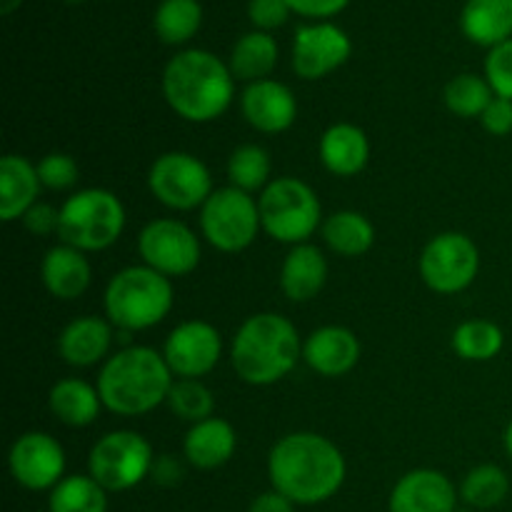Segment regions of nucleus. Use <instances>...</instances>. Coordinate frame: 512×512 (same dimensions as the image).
Here are the masks:
<instances>
[{
  "label": "nucleus",
  "mask_w": 512,
  "mask_h": 512,
  "mask_svg": "<svg viewBox=\"0 0 512 512\" xmlns=\"http://www.w3.org/2000/svg\"><path fill=\"white\" fill-rule=\"evenodd\" d=\"M35 165H38L40 185L48 190H68L73 188L80 178L78 163H75L73 155L68 153H48Z\"/></svg>",
  "instance_id": "nucleus-36"
},
{
  "label": "nucleus",
  "mask_w": 512,
  "mask_h": 512,
  "mask_svg": "<svg viewBox=\"0 0 512 512\" xmlns=\"http://www.w3.org/2000/svg\"><path fill=\"white\" fill-rule=\"evenodd\" d=\"M353 53L348 33L335 23L300 25L293 38V70L303 80H320L348 63Z\"/></svg>",
  "instance_id": "nucleus-14"
},
{
  "label": "nucleus",
  "mask_w": 512,
  "mask_h": 512,
  "mask_svg": "<svg viewBox=\"0 0 512 512\" xmlns=\"http://www.w3.org/2000/svg\"><path fill=\"white\" fill-rule=\"evenodd\" d=\"M50 512H108V490L90 475H68L48 498Z\"/></svg>",
  "instance_id": "nucleus-30"
},
{
  "label": "nucleus",
  "mask_w": 512,
  "mask_h": 512,
  "mask_svg": "<svg viewBox=\"0 0 512 512\" xmlns=\"http://www.w3.org/2000/svg\"><path fill=\"white\" fill-rule=\"evenodd\" d=\"M328 283V260L323 250L313 243H300L290 248L280 265V288L293 303H308Z\"/></svg>",
  "instance_id": "nucleus-20"
},
{
  "label": "nucleus",
  "mask_w": 512,
  "mask_h": 512,
  "mask_svg": "<svg viewBox=\"0 0 512 512\" xmlns=\"http://www.w3.org/2000/svg\"><path fill=\"white\" fill-rule=\"evenodd\" d=\"M125 230V208L105 188H85L70 195L60 208V243L83 253H98L118 243Z\"/></svg>",
  "instance_id": "nucleus-6"
},
{
  "label": "nucleus",
  "mask_w": 512,
  "mask_h": 512,
  "mask_svg": "<svg viewBox=\"0 0 512 512\" xmlns=\"http://www.w3.org/2000/svg\"><path fill=\"white\" fill-rule=\"evenodd\" d=\"M485 80L498 98L512 100V38L488 50Z\"/></svg>",
  "instance_id": "nucleus-37"
},
{
  "label": "nucleus",
  "mask_w": 512,
  "mask_h": 512,
  "mask_svg": "<svg viewBox=\"0 0 512 512\" xmlns=\"http://www.w3.org/2000/svg\"><path fill=\"white\" fill-rule=\"evenodd\" d=\"M153 448L135 430H113L93 445L88 475L108 493H125L153 473Z\"/></svg>",
  "instance_id": "nucleus-9"
},
{
  "label": "nucleus",
  "mask_w": 512,
  "mask_h": 512,
  "mask_svg": "<svg viewBox=\"0 0 512 512\" xmlns=\"http://www.w3.org/2000/svg\"><path fill=\"white\" fill-rule=\"evenodd\" d=\"M290 5L288 0H248V18L255 25V30H270L280 28V25L288 23L290 18Z\"/></svg>",
  "instance_id": "nucleus-38"
},
{
  "label": "nucleus",
  "mask_w": 512,
  "mask_h": 512,
  "mask_svg": "<svg viewBox=\"0 0 512 512\" xmlns=\"http://www.w3.org/2000/svg\"><path fill=\"white\" fill-rule=\"evenodd\" d=\"M228 65L233 78L248 85L270 78L278 65V40L263 30H250L233 45Z\"/></svg>",
  "instance_id": "nucleus-27"
},
{
  "label": "nucleus",
  "mask_w": 512,
  "mask_h": 512,
  "mask_svg": "<svg viewBox=\"0 0 512 512\" xmlns=\"http://www.w3.org/2000/svg\"><path fill=\"white\" fill-rule=\"evenodd\" d=\"M303 360L323 378H343L360 363L358 335L343 325H323L303 343Z\"/></svg>",
  "instance_id": "nucleus-18"
},
{
  "label": "nucleus",
  "mask_w": 512,
  "mask_h": 512,
  "mask_svg": "<svg viewBox=\"0 0 512 512\" xmlns=\"http://www.w3.org/2000/svg\"><path fill=\"white\" fill-rule=\"evenodd\" d=\"M40 280L53 298L75 300L88 290L93 270L83 250L60 243L45 253L40 263Z\"/></svg>",
  "instance_id": "nucleus-21"
},
{
  "label": "nucleus",
  "mask_w": 512,
  "mask_h": 512,
  "mask_svg": "<svg viewBox=\"0 0 512 512\" xmlns=\"http://www.w3.org/2000/svg\"><path fill=\"white\" fill-rule=\"evenodd\" d=\"M160 85L170 110L188 123H213L235 98L230 65L200 48L175 53L165 65Z\"/></svg>",
  "instance_id": "nucleus-2"
},
{
  "label": "nucleus",
  "mask_w": 512,
  "mask_h": 512,
  "mask_svg": "<svg viewBox=\"0 0 512 512\" xmlns=\"http://www.w3.org/2000/svg\"><path fill=\"white\" fill-rule=\"evenodd\" d=\"M38 165L25 155H5L0 160V218L3 223L23 220V215L38 203L40 193Z\"/></svg>",
  "instance_id": "nucleus-23"
},
{
  "label": "nucleus",
  "mask_w": 512,
  "mask_h": 512,
  "mask_svg": "<svg viewBox=\"0 0 512 512\" xmlns=\"http://www.w3.org/2000/svg\"><path fill=\"white\" fill-rule=\"evenodd\" d=\"M458 512H475L473 508H468V510H458Z\"/></svg>",
  "instance_id": "nucleus-45"
},
{
  "label": "nucleus",
  "mask_w": 512,
  "mask_h": 512,
  "mask_svg": "<svg viewBox=\"0 0 512 512\" xmlns=\"http://www.w3.org/2000/svg\"><path fill=\"white\" fill-rule=\"evenodd\" d=\"M420 278L433 293L455 295L468 290L480 273V250L465 233H440L420 255Z\"/></svg>",
  "instance_id": "nucleus-11"
},
{
  "label": "nucleus",
  "mask_w": 512,
  "mask_h": 512,
  "mask_svg": "<svg viewBox=\"0 0 512 512\" xmlns=\"http://www.w3.org/2000/svg\"><path fill=\"white\" fill-rule=\"evenodd\" d=\"M273 490L295 505H320L340 493L348 463L338 445L320 433H290L268 455Z\"/></svg>",
  "instance_id": "nucleus-1"
},
{
  "label": "nucleus",
  "mask_w": 512,
  "mask_h": 512,
  "mask_svg": "<svg viewBox=\"0 0 512 512\" xmlns=\"http://www.w3.org/2000/svg\"><path fill=\"white\" fill-rule=\"evenodd\" d=\"M203 25L200 0H160L153 15V30L165 45H185Z\"/></svg>",
  "instance_id": "nucleus-29"
},
{
  "label": "nucleus",
  "mask_w": 512,
  "mask_h": 512,
  "mask_svg": "<svg viewBox=\"0 0 512 512\" xmlns=\"http://www.w3.org/2000/svg\"><path fill=\"white\" fill-rule=\"evenodd\" d=\"M323 240L343 258H360L375 243V228L358 210H338L323 220Z\"/></svg>",
  "instance_id": "nucleus-28"
},
{
  "label": "nucleus",
  "mask_w": 512,
  "mask_h": 512,
  "mask_svg": "<svg viewBox=\"0 0 512 512\" xmlns=\"http://www.w3.org/2000/svg\"><path fill=\"white\" fill-rule=\"evenodd\" d=\"M8 468L15 483L25 490H53L65 478V450L53 435L25 433L8 453Z\"/></svg>",
  "instance_id": "nucleus-15"
},
{
  "label": "nucleus",
  "mask_w": 512,
  "mask_h": 512,
  "mask_svg": "<svg viewBox=\"0 0 512 512\" xmlns=\"http://www.w3.org/2000/svg\"><path fill=\"white\" fill-rule=\"evenodd\" d=\"M320 163L338 178L363 173L370 160V140L363 128L353 123H335L320 138Z\"/></svg>",
  "instance_id": "nucleus-22"
},
{
  "label": "nucleus",
  "mask_w": 512,
  "mask_h": 512,
  "mask_svg": "<svg viewBox=\"0 0 512 512\" xmlns=\"http://www.w3.org/2000/svg\"><path fill=\"white\" fill-rule=\"evenodd\" d=\"M270 170H273V163H270L268 150L255 143L240 145L228 158L230 185L238 190H245L250 195L258 193V190L263 193L268 188Z\"/></svg>",
  "instance_id": "nucleus-33"
},
{
  "label": "nucleus",
  "mask_w": 512,
  "mask_h": 512,
  "mask_svg": "<svg viewBox=\"0 0 512 512\" xmlns=\"http://www.w3.org/2000/svg\"><path fill=\"white\" fill-rule=\"evenodd\" d=\"M480 123L495 138H505V135L512 133V100L498 98L495 95L490 100V105L485 108V113L480 115Z\"/></svg>",
  "instance_id": "nucleus-39"
},
{
  "label": "nucleus",
  "mask_w": 512,
  "mask_h": 512,
  "mask_svg": "<svg viewBox=\"0 0 512 512\" xmlns=\"http://www.w3.org/2000/svg\"><path fill=\"white\" fill-rule=\"evenodd\" d=\"M238 448L235 428L223 418H208L190 425L183 440V455L193 468L218 470L228 463Z\"/></svg>",
  "instance_id": "nucleus-24"
},
{
  "label": "nucleus",
  "mask_w": 512,
  "mask_h": 512,
  "mask_svg": "<svg viewBox=\"0 0 512 512\" xmlns=\"http://www.w3.org/2000/svg\"><path fill=\"white\" fill-rule=\"evenodd\" d=\"M168 408L173 410L175 418L195 425L213 418L215 400H213V393H210L208 385H205L203 380L178 378L168 393Z\"/></svg>",
  "instance_id": "nucleus-35"
},
{
  "label": "nucleus",
  "mask_w": 512,
  "mask_h": 512,
  "mask_svg": "<svg viewBox=\"0 0 512 512\" xmlns=\"http://www.w3.org/2000/svg\"><path fill=\"white\" fill-rule=\"evenodd\" d=\"M303 355L295 325L280 313H255L230 345V363L243 383L268 388L288 378Z\"/></svg>",
  "instance_id": "nucleus-4"
},
{
  "label": "nucleus",
  "mask_w": 512,
  "mask_h": 512,
  "mask_svg": "<svg viewBox=\"0 0 512 512\" xmlns=\"http://www.w3.org/2000/svg\"><path fill=\"white\" fill-rule=\"evenodd\" d=\"M138 253L143 265L165 278H183L200 265V240L180 220L160 218L140 230Z\"/></svg>",
  "instance_id": "nucleus-12"
},
{
  "label": "nucleus",
  "mask_w": 512,
  "mask_h": 512,
  "mask_svg": "<svg viewBox=\"0 0 512 512\" xmlns=\"http://www.w3.org/2000/svg\"><path fill=\"white\" fill-rule=\"evenodd\" d=\"M148 188L170 210H198L213 195L208 165L183 150L158 155L148 170Z\"/></svg>",
  "instance_id": "nucleus-10"
},
{
  "label": "nucleus",
  "mask_w": 512,
  "mask_h": 512,
  "mask_svg": "<svg viewBox=\"0 0 512 512\" xmlns=\"http://www.w3.org/2000/svg\"><path fill=\"white\" fill-rule=\"evenodd\" d=\"M240 108H243L245 120L265 135L285 133L288 128H293L295 118H298L295 93L288 85L273 78L245 85L243 95H240Z\"/></svg>",
  "instance_id": "nucleus-17"
},
{
  "label": "nucleus",
  "mask_w": 512,
  "mask_h": 512,
  "mask_svg": "<svg viewBox=\"0 0 512 512\" xmlns=\"http://www.w3.org/2000/svg\"><path fill=\"white\" fill-rule=\"evenodd\" d=\"M505 333L493 320H465L453 333V350L470 363H488L503 350Z\"/></svg>",
  "instance_id": "nucleus-31"
},
{
  "label": "nucleus",
  "mask_w": 512,
  "mask_h": 512,
  "mask_svg": "<svg viewBox=\"0 0 512 512\" xmlns=\"http://www.w3.org/2000/svg\"><path fill=\"white\" fill-rule=\"evenodd\" d=\"M460 30L480 48L505 43L512 38V0H468L460 10Z\"/></svg>",
  "instance_id": "nucleus-25"
},
{
  "label": "nucleus",
  "mask_w": 512,
  "mask_h": 512,
  "mask_svg": "<svg viewBox=\"0 0 512 512\" xmlns=\"http://www.w3.org/2000/svg\"><path fill=\"white\" fill-rule=\"evenodd\" d=\"M458 488L445 473L418 468L405 473L390 493V512H458Z\"/></svg>",
  "instance_id": "nucleus-16"
},
{
  "label": "nucleus",
  "mask_w": 512,
  "mask_h": 512,
  "mask_svg": "<svg viewBox=\"0 0 512 512\" xmlns=\"http://www.w3.org/2000/svg\"><path fill=\"white\" fill-rule=\"evenodd\" d=\"M20 5H23V0H0V13L10 15V13H15Z\"/></svg>",
  "instance_id": "nucleus-43"
},
{
  "label": "nucleus",
  "mask_w": 512,
  "mask_h": 512,
  "mask_svg": "<svg viewBox=\"0 0 512 512\" xmlns=\"http://www.w3.org/2000/svg\"><path fill=\"white\" fill-rule=\"evenodd\" d=\"M350 0H288L290 10L298 15H305V18H333L340 10L348 8Z\"/></svg>",
  "instance_id": "nucleus-41"
},
{
  "label": "nucleus",
  "mask_w": 512,
  "mask_h": 512,
  "mask_svg": "<svg viewBox=\"0 0 512 512\" xmlns=\"http://www.w3.org/2000/svg\"><path fill=\"white\" fill-rule=\"evenodd\" d=\"M248 512H295V503H290L278 490H268L250 503Z\"/></svg>",
  "instance_id": "nucleus-42"
},
{
  "label": "nucleus",
  "mask_w": 512,
  "mask_h": 512,
  "mask_svg": "<svg viewBox=\"0 0 512 512\" xmlns=\"http://www.w3.org/2000/svg\"><path fill=\"white\" fill-rule=\"evenodd\" d=\"M200 230L220 253H240L250 248L263 230L258 200L233 185L213 190L208 203L200 208Z\"/></svg>",
  "instance_id": "nucleus-8"
},
{
  "label": "nucleus",
  "mask_w": 512,
  "mask_h": 512,
  "mask_svg": "<svg viewBox=\"0 0 512 512\" xmlns=\"http://www.w3.org/2000/svg\"><path fill=\"white\" fill-rule=\"evenodd\" d=\"M105 318L120 330H148L173 310V285L148 265H130L115 273L105 288Z\"/></svg>",
  "instance_id": "nucleus-5"
},
{
  "label": "nucleus",
  "mask_w": 512,
  "mask_h": 512,
  "mask_svg": "<svg viewBox=\"0 0 512 512\" xmlns=\"http://www.w3.org/2000/svg\"><path fill=\"white\" fill-rule=\"evenodd\" d=\"M510 478L500 465L485 463L470 470L460 485V500L473 510H493L508 498Z\"/></svg>",
  "instance_id": "nucleus-32"
},
{
  "label": "nucleus",
  "mask_w": 512,
  "mask_h": 512,
  "mask_svg": "<svg viewBox=\"0 0 512 512\" xmlns=\"http://www.w3.org/2000/svg\"><path fill=\"white\" fill-rule=\"evenodd\" d=\"M260 223L273 240L285 245L308 243L323 225V205L308 183L293 175L270 180L260 193Z\"/></svg>",
  "instance_id": "nucleus-7"
},
{
  "label": "nucleus",
  "mask_w": 512,
  "mask_h": 512,
  "mask_svg": "<svg viewBox=\"0 0 512 512\" xmlns=\"http://www.w3.org/2000/svg\"><path fill=\"white\" fill-rule=\"evenodd\" d=\"M110 343H113V328L110 320L98 315H83L75 318L63 328L58 338V353L73 368H90L100 360H108Z\"/></svg>",
  "instance_id": "nucleus-19"
},
{
  "label": "nucleus",
  "mask_w": 512,
  "mask_h": 512,
  "mask_svg": "<svg viewBox=\"0 0 512 512\" xmlns=\"http://www.w3.org/2000/svg\"><path fill=\"white\" fill-rule=\"evenodd\" d=\"M443 98L450 113L458 115V118H480L490 105V100L495 98V93L488 80H485V75L460 73L445 85Z\"/></svg>",
  "instance_id": "nucleus-34"
},
{
  "label": "nucleus",
  "mask_w": 512,
  "mask_h": 512,
  "mask_svg": "<svg viewBox=\"0 0 512 512\" xmlns=\"http://www.w3.org/2000/svg\"><path fill=\"white\" fill-rule=\"evenodd\" d=\"M50 413L70 428H88L98 420L103 400L98 388L88 385L80 378H65L50 388L48 395Z\"/></svg>",
  "instance_id": "nucleus-26"
},
{
  "label": "nucleus",
  "mask_w": 512,
  "mask_h": 512,
  "mask_svg": "<svg viewBox=\"0 0 512 512\" xmlns=\"http://www.w3.org/2000/svg\"><path fill=\"white\" fill-rule=\"evenodd\" d=\"M223 355V338L218 328L205 320H185L170 330L163 345V358L175 378L200 380L213 373Z\"/></svg>",
  "instance_id": "nucleus-13"
},
{
  "label": "nucleus",
  "mask_w": 512,
  "mask_h": 512,
  "mask_svg": "<svg viewBox=\"0 0 512 512\" xmlns=\"http://www.w3.org/2000/svg\"><path fill=\"white\" fill-rule=\"evenodd\" d=\"M505 450H508V455H510V460H512V420L508 423V428H505Z\"/></svg>",
  "instance_id": "nucleus-44"
},
{
  "label": "nucleus",
  "mask_w": 512,
  "mask_h": 512,
  "mask_svg": "<svg viewBox=\"0 0 512 512\" xmlns=\"http://www.w3.org/2000/svg\"><path fill=\"white\" fill-rule=\"evenodd\" d=\"M173 383L175 375L170 373L163 353L148 345H130L105 360L95 388L103 408L123 418H135L168 403Z\"/></svg>",
  "instance_id": "nucleus-3"
},
{
  "label": "nucleus",
  "mask_w": 512,
  "mask_h": 512,
  "mask_svg": "<svg viewBox=\"0 0 512 512\" xmlns=\"http://www.w3.org/2000/svg\"><path fill=\"white\" fill-rule=\"evenodd\" d=\"M23 225L33 235H58L60 228V210L48 203H35L28 213L23 215Z\"/></svg>",
  "instance_id": "nucleus-40"
}]
</instances>
